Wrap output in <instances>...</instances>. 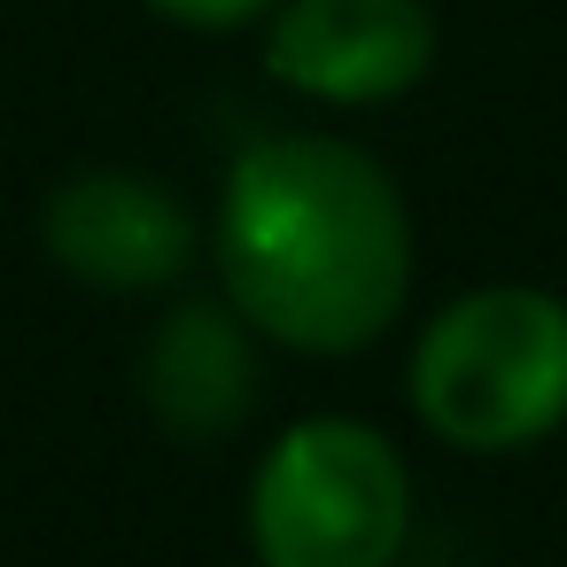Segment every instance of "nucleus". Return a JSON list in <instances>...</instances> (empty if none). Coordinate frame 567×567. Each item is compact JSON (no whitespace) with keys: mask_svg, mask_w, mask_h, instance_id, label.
I'll list each match as a JSON object with an SVG mask.
<instances>
[{"mask_svg":"<svg viewBox=\"0 0 567 567\" xmlns=\"http://www.w3.org/2000/svg\"><path fill=\"white\" fill-rule=\"evenodd\" d=\"M210 249L234 319L303 358L381 342L412 296V210L396 179L334 133H272L241 148Z\"/></svg>","mask_w":567,"mask_h":567,"instance_id":"f257e3e1","label":"nucleus"},{"mask_svg":"<svg viewBox=\"0 0 567 567\" xmlns=\"http://www.w3.org/2000/svg\"><path fill=\"white\" fill-rule=\"evenodd\" d=\"M412 412L435 443L497 458L567 420V303L528 280L466 288L443 303L404 365Z\"/></svg>","mask_w":567,"mask_h":567,"instance_id":"f03ea898","label":"nucleus"},{"mask_svg":"<svg viewBox=\"0 0 567 567\" xmlns=\"http://www.w3.org/2000/svg\"><path fill=\"white\" fill-rule=\"evenodd\" d=\"M412 474L365 420H296L249 474V551L265 567H396Z\"/></svg>","mask_w":567,"mask_h":567,"instance_id":"7ed1b4c3","label":"nucleus"},{"mask_svg":"<svg viewBox=\"0 0 567 567\" xmlns=\"http://www.w3.org/2000/svg\"><path fill=\"white\" fill-rule=\"evenodd\" d=\"M265 71L334 110H373L435 71L427 0H280L265 24Z\"/></svg>","mask_w":567,"mask_h":567,"instance_id":"20e7f679","label":"nucleus"},{"mask_svg":"<svg viewBox=\"0 0 567 567\" xmlns=\"http://www.w3.org/2000/svg\"><path fill=\"white\" fill-rule=\"evenodd\" d=\"M48 257L102 296H156L187 272L195 257V218L187 203L148 179V172H79L48 195L40 210Z\"/></svg>","mask_w":567,"mask_h":567,"instance_id":"39448f33","label":"nucleus"},{"mask_svg":"<svg viewBox=\"0 0 567 567\" xmlns=\"http://www.w3.org/2000/svg\"><path fill=\"white\" fill-rule=\"evenodd\" d=\"M148 404L172 435H226L257 404V350L234 303H179L148 350Z\"/></svg>","mask_w":567,"mask_h":567,"instance_id":"423d86ee","label":"nucleus"},{"mask_svg":"<svg viewBox=\"0 0 567 567\" xmlns=\"http://www.w3.org/2000/svg\"><path fill=\"white\" fill-rule=\"evenodd\" d=\"M148 9L172 17V24H187V32H241V24L272 17L280 0H148Z\"/></svg>","mask_w":567,"mask_h":567,"instance_id":"0eeeda50","label":"nucleus"}]
</instances>
